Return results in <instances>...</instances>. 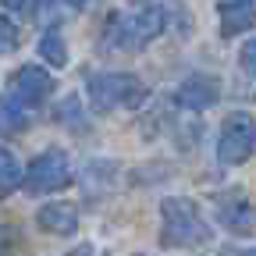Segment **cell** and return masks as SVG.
Segmentation results:
<instances>
[{
  "label": "cell",
  "instance_id": "15",
  "mask_svg": "<svg viewBox=\"0 0 256 256\" xmlns=\"http://www.w3.org/2000/svg\"><path fill=\"white\" fill-rule=\"evenodd\" d=\"M242 64H246V68H256V40L242 46Z\"/></svg>",
  "mask_w": 256,
  "mask_h": 256
},
{
  "label": "cell",
  "instance_id": "9",
  "mask_svg": "<svg viewBox=\"0 0 256 256\" xmlns=\"http://www.w3.org/2000/svg\"><path fill=\"white\" fill-rule=\"evenodd\" d=\"M256 25V4L252 0H228L220 4V36H238Z\"/></svg>",
  "mask_w": 256,
  "mask_h": 256
},
{
  "label": "cell",
  "instance_id": "11",
  "mask_svg": "<svg viewBox=\"0 0 256 256\" xmlns=\"http://www.w3.org/2000/svg\"><path fill=\"white\" fill-rule=\"evenodd\" d=\"M22 182H25L22 164L14 160V153H11V150H4V146H0V200H8L11 192L22 185Z\"/></svg>",
  "mask_w": 256,
  "mask_h": 256
},
{
  "label": "cell",
  "instance_id": "7",
  "mask_svg": "<svg viewBox=\"0 0 256 256\" xmlns=\"http://www.w3.org/2000/svg\"><path fill=\"white\" fill-rule=\"evenodd\" d=\"M217 96H220L217 78H214V75H203V72L188 75V78L178 86V104L188 107V110H196V114L206 110V107H214V104H217Z\"/></svg>",
  "mask_w": 256,
  "mask_h": 256
},
{
  "label": "cell",
  "instance_id": "14",
  "mask_svg": "<svg viewBox=\"0 0 256 256\" xmlns=\"http://www.w3.org/2000/svg\"><path fill=\"white\" fill-rule=\"evenodd\" d=\"M14 46H18V28H14L11 18L0 14V54H8V50H14Z\"/></svg>",
  "mask_w": 256,
  "mask_h": 256
},
{
  "label": "cell",
  "instance_id": "4",
  "mask_svg": "<svg viewBox=\"0 0 256 256\" xmlns=\"http://www.w3.org/2000/svg\"><path fill=\"white\" fill-rule=\"evenodd\" d=\"M252 153H256V118L246 110L228 114L220 124V142H217L220 164H246Z\"/></svg>",
  "mask_w": 256,
  "mask_h": 256
},
{
  "label": "cell",
  "instance_id": "12",
  "mask_svg": "<svg viewBox=\"0 0 256 256\" xmlns=\"http://www.w3.org/2000/svg\"><path fill=\"white\" fill-rule=\"evenodd\" d=\"M40 57L46 64H54V68H64L68 64V46H64V36L60 32H43V40H40Z\"/></svg>",
  "mask_w": 256,
  "mask_h": 256
},
{
  "label": "cell",
  "instance_id": "8",
  "mask_svg": "<svg viewBox=\"0 0 256 256\" xmlns=\"http://www.w3.org/2000/svg\"><path fill=\"white\" fill-rule=\"evenodd\" d=\"M36 224L43 232H54V235H72L75 228H78V210L72 206V203H46V206H40V214H36Z\"/></svg>",
  "mask_w": 256,
  "mask_h": 256
},
{
  "label": "cell",
  "instance_id": "17",
  "mask_svg": "<svg viewBox=\"0 0 256 256\" xmlns=\"http://www.w3.org/2000/svg\"><path fill=\"white\" fill-rule=\"evenodd\" d=\"M64 4H72V8H86L89 0H64Z\"/></svg>",
  "mask_w": 256,
  "mask_h": 256
},
{
  "label": "cell",
  "instance_id": "13",
  "mask_svg": "<svg viewBox=\"0 0 256 256\" xmlns=\"http://www.w3.org/2000/svg\"><path fill=\"white\" fill-rule=\"evenodd\" d=\"M57 121H64V124H72V128H86V121L78 118V96H68V100H60V107H57Z\"/></svg>",
  "mask_w": 256,
  "mask_h": 256
},
{
  "label": "cell",
  "instance_id": "3",
  "mask_svg": "<svg viewBox=\"0 0 256 256\" xmlns=\"http://www.w3.org/2000/svg\"><path fill=\"white\" fill-rule=\"evenodd\" d=\"M160 217H164V246H203L210 242V224L203 220V214L196 210L192 200H164L160 203Z\"/></svg>",
  "mask_w": 256,
  "mask_h": 256
},
{
  "label": "cell",
  "instance_id": "1",
  "mask_svg": "<svg viewBox=\"0 0 256 256\" xmlns=\"http://www.w3.org/2000/svg\"><path fill=\"white\" fill-rule=\"evenodd\" d=\"M168 28V11L160 4H150V8H139L132 14H121V18H110L107 22V40L104 46H124V50H139L146 43H153L160 32Z\"/></svg>",
  "mask_w": 256,
  "mask_h": 256
},
{
  "label": "cell",
  "instance_id": "19",
  "mask_svg": "<svg viewBox=\"0 0 256 256\" xmlns=\"http://www.w3.org/2000/svg\"><path fill=\"white\" fill-rule=\"evenodd\" d=\"M64 256H86V249H75V252H64Z\"/></svg>",
  "mask_w": 256,
  "mask_h": 256
},
{
  "label": "cell",
  "instance_id": "6",
  "mask_svg": "<svg viewBox=\"0 0 256 256\" xmlns=\"http://www.w3.org/2000/svg\"><path fill=\"white\" fill-rule=\"evenodd\" d=\"M11 96L18 104H25V107H40L46 96H50V89H54V78L43 72V68H36V64H25V68H18L14 75H11Z\"/></svg>",
  "mask_w": 256,
  "mask_h": 256
},
{
  "label": "cell",
  "instance_id": "18",
  "mask_svg": "<svg viewBox=\"0 0 256 256\" xmlns=\"http://www.w3.org/2000/svg\"><path fill=\"white\" fill-rule=\"evenodd\" d=\"M228 256H256V249H246V252H228Z\"/></svg>",
  "mask_w": 256,
  "mask_h": 256
},
{
  "label": "cell",
  "instance_id": "5",
  "mask_svg": "<svg viewBox=\"0 0 256 256\" xmlns=\"http://www.w3.org/2000/svg\"><path fill=\"white\" fill-rule=\"evenodd\" d=\"M72 185V160L64 150H43L25 168V188L28 192H57Z\"/></svg>",
  "mask_w": 256,
  "mask_h": 256
},
{
  "label": "cell",
  "instance_id": "2",
  "mask_svg": "<svg viewBox=\"0 0 256 256\" xmlns=\"http://www.w3.org/2000/svg\"><path fill=\"white\" fill-rule=\"evenodd\" d=\"M89 104L92 110H118V107H139L146 100V86L136 78V75H128V72H100V75H89Z\"/></svg>",
  "mask_w": 256,
  "mask_h": 256
},
{
  "label": "cell",
  "instance_id": "16",
  "mask_svg": "<svg viewBox=\"0 0 256 256\" xmlns=\"http://www.w3.org/2000/svg\"><path fill=\"white\" fill-rule=\"evenodd\" d=\"M28 4H32V0H4L8 11H28Z\"/></svg>",
  "mask_w": 256,
  "mask_h": 256
},
{
  "label": "cell",
  "instance_id": "10",
  "mask_svg": "<svg viewBox=\"0 0 256 256\" xmlns=\"http://www.w3.org/2000/svg\"><path fill=\"white\" fill-rule=\"evenodd\" d=\"M25 110H28V107L18 104L11 92L0 96V136H18V132H25V128H28V114H25Z\"/></svg>",
  "mask_w": 256,
  "mask_h": 256
}]
</instances>
